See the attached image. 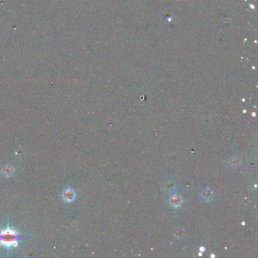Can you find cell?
<instances>
[{"label": "cell", "mask_w": 258, "mask_h": 258, "mask_svg": "<svg viewBox=\"0 0 258 258\" xmlns=\"http://www.w3.org/2000/svg\"><path fill=\"white\" fill-rule=\"evenodd\" d=\"M0 244L9 248L11 247H18L17 232L10 227H7L0 232Z\"/></svg>", "instance_id": "6da1fadb"}, {"label": "cell", "mask_w": 258, "mask_h": 258, "mask_svg": "<svg viewBox=\"0 0 258 258\" xmlns=\"http://www.w3.org/2000/svg\"><path fill=\"white\" fill-rule=\"evenodd\" d=\"M75 196H76V194H75L74 191L70 188H67V189L63 192L62 194L63 199H64L66 202L73 201L75 198Z\"/></svg>", "instance_id": "7a4b0ae2"}, {"label": "cell", "mask_w": 258, "mask_h": 258, "mask_svg": "<svg viewBox=\"0 0 258 258\" xmlns=\"http://www.w3.org/2000/svg\"><path fill=\"white\" fill-rule=\"evenodd\" d=\"M182 203V199L179 195H173L170 198V204L173 207H178L180 206Z\"/></svg>", "instance_id": "3957f363"}, {"label": "cell", "mask_w": 258, "mask_h": 258, "mask_svg": "<svg viewBox=\"0 0 258 258\" xmlns=\"http://www.w3.org/2000/svg\"><path fill=\"white\" fill-rule=\"evenodd\" d=\"M229 163L232 168H238V167H239L240 165H241V158H238V157L232 156V158L229 159Z\"/></svg>", "instance_id": "277c9868"}, {"label": "cell", "mask_w": 258, "mask_h": 258, "mask_svg": "<svg viewBox=\"0 0 258 258\" xmlns=\"http://www.w3.org/2000/svg\"><path fill=\"white\" fill-rule=\"evenodd\" d=\"M164 188H165V190L167 192L173 193L176 191V185L173 181L169 180L166 182L165 185H164Z\"/></svg>", "instance_id": "5b68a950"}, {"label": "cell", "mask_w": 258, "mask_h": 258, "mask_svg": "<svg viewBox=\"0 0 258 258\" xmlns=\"http://www.w3.org/2000/svg\"><path fill=\"white\" fill-rule=\"evenodd\" d=\"M201 197L203 198L204 200H205L206 201H211V199L214 198V192H213L211 189L207 188V189L202 191Z\"/></svg>", "instance_id": "8992f818"}, {"label": "cell", "mask_w": 258, "mask_h": 258, "mask_svg": "<svg viewBox=\"0 0 258 258\" xmlns=\"http://www.w3.org/2000/svg\"><path fill=\"white\" fill-rule=\"evenodd\" d=\"M2 173H3L5 176H7V177L11 176V175H13V173H14V168H13V167H11V166L6 165L2 169Z\"/></svg>", "instance_id": "52a82bcc"}, {"label": "cell", "mask_w": 258, "mask_h": 258, "mask_svg": "<svg viewBox=\"0 0 258 258\" xmlns=\"http://www.w3.org/2000/svg\"><path fill=\"white\" fill-rule=\"evenodd\" d=\"M201 250H204V248H203V247H201Z\"/></svg>", "instance_id": "ba28073f"}]
</instances>
